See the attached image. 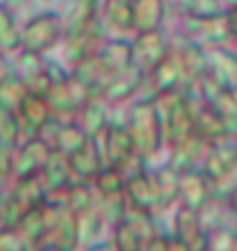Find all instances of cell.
I'll list each match as a JSON object with an SVG mask.
<instances>
[{
	"label": "cell",
	"mask_w": 237,
	"mask_h": 251,
	"mask_svg": "<svg viewBox=\"0 0 237 251\" xmlns=\"http://www.w3.org/2000/svg\"><path fill=\"white\" fill-rule=\"evenodd\" d=\"M179 196L184 198V207L200 212L214 198V184L200 168L179 172Z\"/></svg>",
	"instance_id": "cell-6"
},
{
	"label": "cell",
	"mask_w": 237,
	"mask_h": 251,
	"mask_svg": "<svg viewBox=\"0 0 237 251\" xmlns=\"http://www.w3.org/2000/svg\"><path fill=\"white\" fill-rule=\"evenodd\" d=\"M17 117H21V124L28 126L33 133H37V130L47 128V124L51 121L54 109H51V105H49V100L45 96L28 93L26 98H24V102H21V107H19Z\"/></svg>",
	"instance_id": "cell-13"
},
{
	"label": "cell",
	"mask_w": 237,
	"mask_h": 251,
	"mask_svg": "<svg viewBox=\"0 0 237 251\" xmlns=\"http://www.w3.org/2000/svg\"><path fill=\"white\" fill-rule=\"evenodd\" d=\"M26 96H28V89L19 75H9L5 79H0V107L2 109L17 114Z\"/></svg>",
	"instance_id": "cell-24"
},
{
	"label": "cell",
	"mask_w": 237,
	"mask_h": 251,
	"mask_svg": "<svg viewBox=\"0 0 237 251\" xmlns=\"http://www.w3.org/2000/svg\"><path fill=\"white\" fill-rule=\"evenodd\" d=\"M126 193H128V198H130V205L137 207V209H144V212L154 205V202H158L154 175H146V172L130 175V179L126 181Z\"/></svg>",
	"instance_id": "cell-18"
},
{
	"label": "cell",
	"mask_w": 237,
	"mask_h": 251,
	"mask_svg": "<svg viewBox=\"0 0 237 251\" xmlns=\"http://www.w3.org/2000/svg\"><path fill=\"white\" fill-rule=\"evenodd\" d=\"M65 196H68V207L72 212H86L89 205H91V186L84 179L77 181V184H68Z\"/></svg>",
	"instance_id": "cell-30"
},
{
	"label": "cell",
	"mask_w": 237,
	"mask_h": 251,
	"mask_svg": "<svg viewBox=\"0 0 237 251\" xmlns=\"http://www.w3.org/2000/svg\"><path fill=\"white\" fill-rule=\"evenodd\" d=\"M177 237L189 244L193 251H207L210 247V237L205 235L200 214L191 207H182L177 214Z\"/></svg>",
	"instance_id": "cell-11"
},
{
	"label": "cell",
	"mask_w": 237,
	"mask_h": 251,
	"mask_svg": "<svg viewBox=\"0 0 237 251\" xmlns=\"http://www.w3.org/2000/svg\"><path fill=\"white\" fill-rule=\"evenodd\" d=\"M186 33H189L191 42H195L200 47L202 45L221 47L223 42L230 40L226 12L212 14V17H186Z\"/></svg>",
	"instance_id": "cell-4"
},
{
	"label": "cell",
	"mask_w": 237,
	"mask_h": 251,
	"mask_svg": "<svg viewBox=\"0 0 237 251\" xmlns=\"http://www.w3.org/2000/svg\"><path fill=\"white\" fill-rule=\"evenodd\" d=\"M226 200H228L230 205H233V207H235V209H237V184H235V186H233V191H230L228 196H226Z\"/></svg>",
	"instance_id": "cell-37"
},
{
	"label": "cell",
	"mask_w": 237,
	"mask_h": 251,
	"mask_svg": "<svg viewBox=\"0 0 237 251\" xmlns=\"http://www.w3.org/2000/svg\"><path fill=\"white\" fill-rule=\"evenodd\" d=\"M98 40H100V26H98V21H91V24H86V26L77 28L72 33H68L65 54H68V58L77 65L82 58L95 54Z\"/></svg>",
	"instance_id": "cell-12"
},
{
	"label": "cell",
	"mask_w": 237,
	"mask_h": 251,
	"mask_svg": "<svg viewBox=\"0 0 237 251\" xmlns=\"http://www.w3.org/2000/svg\"><path fill=\"white\" fill-rule=\"evenodd\" d=\"M9 5H21V2H26V0H7Z\"/></svg>",
	"instance_id": "cell-38"
},
{
	"label": "cell",
	"mask_w": 237,
	"mask_h": 251,
	"mask_svg": "<svg viewBox=\"0 0 237 251\" xmlns=\"http://www.w3.org/2000/svg\"><path fill=\"white\" fill-rule=\"evenodd\" d=\"M14 175V144L0 142V184Z\"/></svg>",
	"instance_id": "cell-34"
},
{
	"label": "cell",
	"mask_w": 237,
	"mask_h": 251,
	"mask_svg": "<svg viewBox=\"0 0 237 251\" xmlns=\"http://www.w3.org/2000/svg\"><path fill=\"white\" fill-rule=\"evenodd\" d=\"M226 2H228L230 7H233V5H237V0H226Z\"/></svg>",
	"instance_id": "cell-39"
},
{
	"label": "cell",
	"mask_w": 237,
	"mask_h": 251,
	"mask_svg": "<svg viewBox=\"0 0 237 251\" xmlns=\"http://www.w3.org/2000/svg\"><path fill=\"white\" fill-rule=\"evenodd\" d=\"M226 21H228L230 40H237V5L228 7V12H226Z\"/></svg>",
	"instance_id": "cell-35"
},
{
	"label": "cell",
	"mask_w": 237,
	"mask_h": 251,
	"mask_svg": "<svg viewBox=\"0 0 237 251\" xmlns=\"http://www.w3.org/2000/svg\"><path fill=\"white\" fill-rule=\"evenodd\" d=\"M212 184L216 186L223 179H228L230 175L237 172V140L235 137H223L219 142H212L200 168Z\"/></svg>",
	"instance_id": "cell-3"
},
{
	"label": "cell",
	"mask_w": 237,
	"mask_h": 251,
	"mask_svg": "<svg viewBox=\"0 0 237 251\" xmlns=\"http://www.w3.org/2000/svg\"><path fill=\"white\" fill-rule=\"evenodd\" d=\"M167 251H193V249L186 242H182V240L177 237V240H172V242L167 244Z\"/></svg>",
	"instance_id": "cell-36"
},
{
	"label": "cell",
	"mask_w": 237,
	"mask_h": 251,
	"mask_svg": "<svg viewBox=\"0 0 237 251\" xmlns=\"http://www.w3.org/2000/svg\"><path fill=\"white\" fill-rule=\"evenodd\" d=\"M95 186L100 188L105 196H118L123 188H126V181H123V175H121V168H102L98 175H95Z\"/></svg>",
	"instance_id": "cell-29"
},
{
	"label": "cell",
	"mask_w": 237,
	"mask_h": 251,
	"mask_svg": "<svg viewBox=\"0 0 237 251\" xmlns=\"http://www.w3.org/2000/svg\"><path fill=\"white\" fill-rule=\"evenodd\" d=\"M117 244L121 251H140V235L130 221H121L117 226Z\"/></svg>",
	"instance_id": "cell-33"
},
{
	"label": "cell",
	"mask_w": 237,
	"mask_h": 251,
	"mask_svg": "<svg viewBox=\"0 0 237 251\" xmlns=\"http://www.w3.org/2000/svg\"><path fill=\"white\" fill-rule=\"evenodd\" d=\"M42 179L49 188H63L70 184V177H72V168H70V156H65L63 151H51L49 161L45 163L42 168Z\"/></svg>",
	"instance_id": "cell-20"
},
{
	"label": "cell",
	"mask_w": 237,
	"mask_h": 251,
	"mask_svg": "<svg viewBox=\"0 0 237 251\" xmlns=\"http://www.w3.org/2000/svg\"><path fill=\"white\" fill-rule=\"evenodd\" d=\"M95 9H98V0H70L68 12L61 19L63 30L65 33H72L77 28L95 21Z\"/></svg>",
	"instance_id": "cell-21"
},
{
	"label": "cell",
	"mask_w": 237,
	"mask_h": 251,
	"mask_svg": "<svg viewBox=\"0 0 237 251\" xmlns=\"http://www.w3.org/2000/svg\"><path fill=\"white\" fill-rule=\"evenodd\" d=\"M19 77L26 84L28 93H40V96H47V91L54 81V72L47 68L45 63L40 61V54H30V51H21L19 56Z\"/></svg>",
	"instance_id": "cell-8"
},
{
	"label": "cell",
	"mask_w": 237,
	"mask_h": 251,
	"mask_svg": "<svg viewBox=\"0 0 237 251\" xmlns=\"http://www.w3.org/2000/svg\"><path fill=\"white\" fill-rule=\"evenodd\" d=\"M98 56H100V61L105 63V68L110 72H117L133 63L130 61V45H128V42H121V40L110 42L102 51H98Z\"/></svg>",
	"instance_id": "cell-28"
},
{
	"label": "cell",
	"mask_w": 237,
	"mask_h": 251,
	"mask_svg": "<svg viewBox=\"0 0 237 251\" xmlns=\"http://www.w3.org/2000/svg\"><path fill=\"white\" fill-rule=\"evenodd\" d=\"M107 19L117 28H133L130 0H107Z\"/></svg>",
	"instance_id": "cell-32"
},
{
	"label": "cell",
	"mask_w": 237,
	"mask_h": 251,
	"mask_svg": "<svg viewBox=\"0 0 237 251\" xmlns=\"http://www.w3.org/2000/svg\"><path fill=\"white\" fill-rule=\"evenodd\" d=\"M210 144L212 142L202 140L200 135H193L191 140H186V142L172 147V168L177 172L195 170L198 163H202V158H205V153H207V149H210Z\"/></svg>",
	"instance_id": "cell-15"
},
{
	"label": "cell",
	"mask_w": 237,
	"mask_h": 251,
	"mask_svg": "<svg viewBox=\"0 0 237 251\" xmlns=\"http://www.w3.org/2000/svg\"><path fill=\"white\" fill-rule=\"evenodd\" d=\"M86 140H89V135L82 130V126L65 124V126H58L56 137H54V144H56V151H63L65 156H70V153L77 151Z\"/></svg>",
	"instance_id": "cell-26"
},
{
	"label": "cell",
	"mask_w": 237,
	"mask_h": 251,
	"mask_svg": "<svg viewBox=\"0 0 237 251\" xmlns=\"http://www.w3.org/2000/svg\"><path fill=\"white\" fill-rule=\"evenodd\" d=\"M82 130L89 137H95L98 133H102L105 128H107V107H105V102L100 98H89L84 102L82 107Z\"/></svg>",
	"instance_id": "cell-23"
},
{
	"label": "cell",
	"mask_w": 237,
	"mask_h": 251,
	"mask_svg": "<svg viewBox=\"0 0 237 251\" xmlns=\"http://www.w3.org/2000/svg\"><path fill=\"white\" fill-rule=\"evenodd\" d=\"M149 75H151V81H154V86H156V93L177 89V86L186 79V77H184V68H182V63H179V58H177V54H167Z\"/></svg>",
	"instance_id": "cell-19"
},
{
	"label": "cell",
	"mask_w": 237,
	"mask_h": 251,
	"mask_svg": "<svg viewBox=\"0 0 237 251\" xmlns=\"http://www.w3.org/2000/svg\"><path fill=\"white\" fill-rule=\"evenodd\" d=\"M42 251H58L56 247H47V249H42Z\"/></svg>",
	"instance_id": "cell-40"
},
{
	"label": "cell",
	"mask_w": 237,
	"mask_h": 251,
	"mask_svg": "<svg viewBox=\"0 0 237 251\" xmlns=\"http://www.w3.org/2000/svg\"><path fill=\"white\" fill-rule=\"evenodd\" d=\"M135 153V142L126 126L112 124L105 128V158L114 168H123Z\"/></svg>",
	"instance_id": "cell-10"
},
{
	"label": "cell",
	"mask_w": 237,
	"mask_h": 251,
	"mask_svg": "<svg viewBox=\"0 0 237 251\" xmlns=\"http://www.w3.org/2000/svg\"><path fill=\"white\" fill-rule=\"evenodd\" d=\"M177 5L186 17H212L221 14V0H177Z\"/></svg>",
	"instance_id": "cell-31"
},
{
	"label": "cell",
	"mask_w": 237,
	"mask_h": 251,
	"mask_svg": "<svg viewBox=\"0 0 237 251\" xmlns=\"http://www.w3.org/2000/svg\"><path fill=\"white\" fill-rule=\"evenodd\" d=\"M156 184V198L161 205H170L174 198H179V172L172 165H165L154 175Z\"/></svg>",
	"instance_id": "cell-25"
},
{
	"label": "cell",
	"mask_w": 237,
	"mask_h": 251,
	"mask_svg": "<svg viewBox=\"0 0 237 251\" xmlns=\"http://www.w3.org/2000/svg\"><path fill=\"white\" fill-rule=\"evenodd\" d=\"M21 47V30L5 5H0V51H17Z\"/></svg>",
	"instance_id": "cell-27"
},
{
	"label": "cell",
	"mask_w": 237,
	"mask_h": 251,
	"mask_svg": "<svg viewBox=\"0 0 237 251\" xmlns=\"http://www.w3.org/2000/svg\"><path fill=\"white\" fill-rule=\"evenodd\" d=\"M133 7V28L137 33H149L158 30L165 17L163 0H130Z\"/></svg>",
	"instance_id": "cell-16"
},
{
	"label": "cell",
	"mask_w": 237,
	"mask_h": 251,
	"mask_svg": "<svg viewBox=\"0 0 237 251\" xmlns=\"http://www.w3.org/2000/svg\"><path fill=\"white\" fill-rule=\"evenodd\" d=\"M0 63H2V51H0Z\"/></svg>",
	"instance_id": "cell-41"
},
{
	"label": "cell",
	"mask_w": 237,
	"mask_h": 251,
	"mask_svg": "<svg viewBox=\"0 0 237 251\" xmlns=\"http://www.w3.org/2000/svg\"><path fill=\"white\" fill-rule=\"evenodd\" d=\"M207 72L214 75L223 86H237V54L219 47L207 51Z\"/></svg>",
	"instance_id": "cell-17"
},
{
	"label": "cell",
	"mask_w": 237,
	"mask_h": 251,
	"mask_svg": "<svg viewBox=\"0 0 237 251\" xmlns=\"http://www.w3.org/2000/svg\"><path fill=\"white\" fill-rule=\"evenodd\" d=\"M167 54H170L167 42H165V37L161 35L158 30L140 33V37L130 45V61H133V65H137L140 70L144 72V75L154 70Z\"/></svg>",
	"instance_id": "cell-5"
},
{
	"label": "cell",
	"mask_w": 237,
	"mask_h": 251,
	"mask_svg": "<svg viewBox=\"0 0 237 251\" xmlns=\"http://www.w3.org/2000/svg\"><path fill=\"white\" fill-rule=\"evenodd\" d=\"M142 79H144V72L130 63V65L112 72L110 77H107L105 86H102V96L107 100H112V102H121V100L130 98L140 89V81Z\"/></svg>",
	"instance_id": "cell-9"
},
{
	"label": "cell",
	"mask_w": 237,
	"mask_h": 251,
	"mask_svg": "<svg viewBox=\"0 0 237 251\" xmlns=\"http://www.w3.org/2000/svg\"><path fill=\"white\" fill-rule=\"evenodd\" d=\"M128 130L135 142V151L154 153L163 144V124L158 117V109L154 102H140L130 109Z\"/></svg>",
	"instance_id": "cell-1"
},
{
	"label": "cell",
	"mask_w": 237,
	"mask_h": 251,
	"mask_svg": "<svg viewBox=\"0 0 237 251\" xmlns=\"http://www.w3.org/2000/svg\"><path fill=\"white\" fill-rule=\"evenodd\" d=\"M61 33H63V24H61L58 14L54 12L37 14L21 30V49L30 51V54H42L58 42Z\"/></svg>",
	"instance_id": "cell-2"
},
{
	"label": "cell",
	"mask_w": 237,
	"mask_h": 251,
	"mask_svg": "<svg viewBox=\"0 0 237 251\" xmlns=\"http://www.w3.org/2000/svg\"><path fill=\"white\" fill-rule=\"evenodd\" d=\"M54 151V147L42 140V137H30L19 149H14V175L26 177V175H37L42 172L45 163Z\"/></svg>",
	"instance_id": "cell-7"
},
{
	"label": "cell",
	"mask_w": 237,
	"mask_h": 251,
	"mask_svg": "<svg viewBox=\"0 0 237 251\" xmlns=\"http://www.w3.org/2000/svg\"><path fill=\"white\" fill-rule=\"evenodd\" d=\"M45 188H47V184H45V179H42L40 172H37V175L19 177L17 188H14V200H17L24 209L35 207V205H40V200L45 198Z\"/></svg>",
	"instance_id": "cell-22"
},
{
	"label": "cell",
	"mask_w": 237,
	"mask_h": 251,
	"mask_svg": "<svg viewBox=\"0 0 237 251\" xmlns=\"http://www.w3.org/2000/svg\"><path fill=\"white\" fill-rule=\"evenodd\" d=\"M70 168L79 179H93L102 170V156L93 137H89L77 151L70 153Z\"/></svg>",
	"instance_id": "cell-14"
}]
</instances>
